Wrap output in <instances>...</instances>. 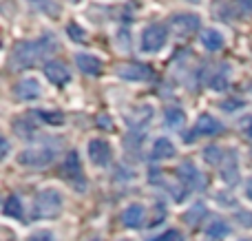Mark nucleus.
<instances>
[{
  "instance_id": "dca6fc26",
  "label": "nucleus",
  "mask_w": 252,
  "mask_h": 241,
  "mask_svg": "<svg viewBox=\"0 0 252 241\" xmlns=\"http://www.w3.org/2000/svg\"><path fill=\"white\" fill-rule=\"evenodd\" d=\"M208 87L213 89V91H226V89L230 87V69H228V64H221L217 73L210 75Z\"/></svg>"
},
{
  "instance_id": "7c9ffc66",
  "label": "nucleus",
  "mask_w": 252,
  "mask_h": 241,
  "mask_svg": "<svg viewBox=\"0 0 252 241\" xmlns=\"http://www.w3.org/2000/svg\"><path fill=\"white\" fill-rule=\"evenodd\" d=\"M188 2H199V0H188Z\"/></svg>"
},
{
  "instance_id": "6ab92c4d",
  "label": "nucleus",
  "mask_w": 252,
  "mask_h": 241,
  "mask_svg": "<svg viewBox=\"0 0 252 241\" xmlns=\"http://www.w3.org/2000/svg\"><path fill=\"white\" fill-rule=\"evenodd\" d=\"M164 120L170 128H182L186 124V113L182 109H177V106H168L164 111Z\"/></svg>"
},
{
  "instance_id": "ddd939ff",
  "label": "nucleus",
  "mask_w": 252,
  "mask_h": 241,
  "mask_svg": "<svg viewBox=\"0 0 252 241\" xmlns=\"http://www.w3.org/2000/svg\"><path fill=\"white\" fill-rule=\"evenodd\" d=\"M75 64L82 73L87 75H100L102 73V62L95 56H89V53H78L75 56Z\"/></svg>"
},
{
  "instance_id": "aec40b11",
  "label": "nucleus",
  "mask_w": 252,
  "mask_h": 241,
  "mask_svg": "<svg viewBox=\"0 0 252 241\" xmlns=\"http://www.w3.org/2000/svg\"><path fill=\"white\" fill-rule=\"evenodd\" d=\"M4 215L7 217H13V219H22V202L20 197H16V195H9L7 202H4L2 206Z\"/></svg>"
},
{
  "instance_id": "a878e982",
  "label": "nucleus",
  "mask_w": 252,
  "mask_h": 241,
  "mask_svg": "<svg viewBox=\"0 0 252 241\" xmlns=\"http://www.w3.org/2000/svg\"><path fill=\"white\" fill-rule=\"evenodd\" d=\"M27 241H56V237H53L49 230H38V233H33Z\"/></svg>"
},
{
  "instance_id": "a211bd4d",
  "label": "nucleus",
  "mask_w": 252,
  "mask_h": 241,
  "mask_svg": "<svg viewBox=\"0 0 252 241\" xmlns=\"http://www.w3.org/2000/svg\"><path fill=\"white\" fill-rule=\"evenodd\" d=\"M219 173H221V180L226 181V184H235V181L239 180V168H237L235 159L223 157V162L219 164Z\"/></svg>"
},
{
  "instance_id": "4be33fe9",
  "label": "nucleus",
  "mask_w": 252,
  "mask_h": 241,
  "mask_svg": "<svg viewBox=\"0 0 252 241\" xmlns=\"http://www.w3.org/2000/svg\"><path fill=\"white\" fill-rule=\"evenodd\" d=\"M204 157H206V162H208V164H215V166H219V164L223 162V157H226V153H223V151L219 149L217 144H213V146H208V149L204 151Z\"/></svg>"
},
{
  "instance_id": "1a4fd4ad",
  "label": "nucleus",
  "mask_w": 252,
  "mask_h": 241,
  "mask_svg": "<svg viewBox=\"0 0 252 241\" xmlns=\"http://www.w3.org/2000/svg\"><path fill=\"white\" fill-rule=\"evenodd\" d=\"M173 29L177 31V35H192L199 29V16H195V13H177L173 18Z\"/></svg>"
},
{
  "instance_id": "5701e85b",
  "label": "nucleus",
  "mask_w": 252,
  "mask_h": 241,
  "mask_svg": "<svg viewBox=\"0 0 252 241\" xmlns=\"http://www.w3.org/2000/svg\"><path fill=\"white\" fill-rule=\"evenodd\" d=\"M204 215H206V206H204V204H197L195 208H190V211L186 212V221H188L190 226H197V224L201 221V217H204Z\"/></svg>"
},
{
  "instance_id": "412c9836",
  "label": "nucleus",
  "mask_w": 252,
  "mask_h": 241,
  "mask_svg": "<svg viewBox=\"0 0 252 241\" xmlns=\"http://www.w3.org/2000/svg\"><path fill=\"white\" fill-rule=\"evenodd\" d=\"M228 233H230V228H228V224L226 221H221V219H215L213 224L206 228V235L213 237V239H221V237H226Z\"/></svg>"
},
{
  "instance_id": "9d476101",
  "label": "nucleus",
  "mask_w": 252,
  "mask_h": 241,
  "mask_svg": "<svg viewBox=\"0 0 252 241\" xmlns=\"http://www.w3.org/2000/svg\"><path fill=\"white\" fill-rule=\"evenodd\" d=\"M44 75H47V80L51 84H56V87H64L66 82L71 80V73L69 69H66L62 62H47V66H44Z\"/></svg>"
},
{
  "instance_id": "b1692460",
  "label": "nucleus",
  "mask_w": 252,
  "mask_h": 241,
  "mask_svg": "<svg viewBox=\"0 0 252 241\" xmlns=\"http://www.w3.org/2000/svg\"><path fill=\"white\" fill-rule=\"evenodd\" d=\"M66 33H69L71 40H75V42H84V40H87V31H84L78 22H71V25L66 27Z\"/></svg>"
},
{
  "instance_id": "7ed1b4c3",
  "label": "nucleus",
  "mask_w": 252,
  "mask_h": 241,
  "mask_svg": "<svg viewBox=\"0 0 252 241\" xmlns=\"http://www.w3.org/2000/svg\"><path fill=\"white\" fill-rule=\"evenodd\" d=\"M58 153V146L51 149V146H38V149H29V151H22L18 155V162L22 166H33V168H42V166H49L53 162Z\"/></svg>"
},
{
  "instance_id": "cd10ccee",
  "label": "nucleus",
  "mask_w": 252,
  "mask_h": 241,
  "mask_svg": "<svg viewBox=\"0 0 252 241\" xmlns=\"http://www.w3.org/2000/svg\"><path fill=\"white\" fill-rule=\"evenodd\" d=\"M40 115H42L49 124H62V120H64L62 118V113H40Z\"/></svg>"
},
{
  "instance_id": "c756f323",
  "label": "nucleus",
  "mask_w": 252,
  "mask_h": 241,
  "mask_svg": "<svg viewBox=\"0 0 252 241\" xmlns=\"http://www.w3.org/2000/svg\"><path fill=\"white\" fill-rule=\"evenodd\" d=\"M246 197H248L250 202H252V177H250L248 181H246Z\"/></svg>"
},
{
  "instance_id": "39448f33",
  "label": "nucleus",
  "mask_w": 252,
  "mask_h": 241,
  "mask_svg": "<svg viewBox=\"0 0 252 241\" xmlns=\"http://www.w3.org/2000/svg\"><path fill=\"white\" fill-rule=\"evenodd\" d=\"M177 177H179V181H182L186 188H190V190H201L206 186L204 175H201V171L192 162H182L179 164L177 166Z\"/></svg>"
},
{
  "instance_id": "20e7f679",
  "label": "nucleus",
  "mask_w": 252,
  "mask_h": 241,
  "mask_svg": "<svg viewBox=\"0 0 252 241\" xmlns=\"http://www.w3.org/2000/svg\"><path fill=\"white\" fill-rule=\"evenodd\" d=\"M166 40H168V31L164 25H148L142 31V49L146 53H155L164 49Z\"/></svg>"
},
{
  "instance_id": "c85d7f7f",
  "label": "nucleus",
  "mask_w": 252,
  "mask_h": 241,
  "mask_svg": "<svg viewBox=\"0 0 252 241\" xmlns=\"http://www.w3.org/2000/svg\"><path fill=\"white\" fill-rule=\"evenodd\" d=\"M244 104V102H239V100H228V102H223V111H228V113H230V111H237V106H241Z\"/></svg>"
},
{
  "instance_id": "f3484780",
  "label": "nucleus",
  "mask_w": 252,
  "mask_h": 241,
  "mask_svg": "<svg viewBox=\"0 0 252 241\" xmlns=\"http://www.w3.org/2000/svg\"><path fill=\"white\" fill-rule=\"evenodd\" d=\"M201 44H204V49H208V51H219V49L223 47V35L219 33L217 29H206L201 31Z\"/></svg>"
},
{
  "instance_id": "0eeeda50",
  "label": "nucleus",
  "mask_w": 252,
  "mask_h": 241,
  "mask_svg": "<svg viewBox=\"0 0 252 241\" xmlns=\"http://www.w3.org/2000/svg\"><path fill=\"white\" fill-rule=\"evenodd\" d=\"M87 153H89V159H91L95 166H106L113 157V151H111L109 142L104 140H91L87 146Z\"/></svg>"
},
{
  "instance_id": "393cba45",
  "label": "nucleus",
  "mask_w": 252,
  "mask_h": 241,
  "mask_svg": "<svg viewBox=\"0 0 252 241\" xmlns=\"http://www.w3.org/2000/svg\"><path fill=\"white\" fill-rule=\"evenodd\" d=\"M31 2H33L38 9L47 11L49 16H60V9H58L56 4H53V0H31Z\"/></svg>"
},
{
  "instance_id": "bb28decb",
  "label": "nucleus",
  "mask_w": 252,
  "mask_h": 241,
  "mask_svg": "<svg viewBox=\"0 0 252 241\" xmlns=\"http://www.w3.org/2000/svg\"><path fill=\"white\" fill-rule=\"evenodd\" d=\"M159 241H184V237H182V233H177V230H168V233L161 235Z\"/></svg>"
},
{
  "instance_id": "2f4dec72",
  "label": "nucleus",
  "mask_w": 252,
  "mask_h": 241,
  "mask_svg": "<svg viewBox=\"0 0 252 241\" xmlns=\"http://www.w3.org/2000/svg\"><path fill=\"white\" fill-rule=\"evenodd\" d=\"M93 241H100V239H93Z\"/></svg>"
},
{
  "instance_id": "f03ea898",
  "label": "nucleus",
  "mask_w": 252,
  "mask_h": 241,
  "mask_svg": "<svg viewBox=\"0 0 252 241\" xmlns=\"http://www.w3.org/2000/svg\"><path fill=\"white\" fill-rule=\"evenodd\" d=\"M62 211V197L58 190L47 188L35 197L33 202V215L40 217V219H51V217H58Z\"/></svg>"
},
{
  "instance_id": "9b49d317",
  "label": "nucleus",
  "mask_w": 252,
  "mask_h": 241,
  "mask_svg": "<svg viewBox=\"0 0 252 241\" xmlns=\"http://www.w3.org/2000/svg\"><path fill=\"white\" fill-rule=\"evenodd\" d=\"M13 93H16L18 100H35V97H40V82L33 78H27V80H20V82L13 87Z\"/></svg>"
},
{
  "instance_id": "2eb2a0df",
  "label": "nucleus",
  "mask_w": 252,
  "mask_h": 241,
  "mask_svg": "<svg viewBox=\"0 0 252 241\" xmlns=\"http://www.w3.org/2000/svg\"><path fill=\"white\" fill-rule=\"evenodd\" d=\"M219 131H221V122H219V120H215L213 115H208V113L199 115L195 133H199V135H217Z\"/></svg>"
},
{
  "instance_id": "f8f14e48",
  "label": "nucleus",
  "mask_w": 252,
  "mask_h": 241,
  "mask_svg": "<svg viewBox=\"0 0 252 241\" xmlns=\"http://www.w3.org/2000/svg\"><path fill=\"white\" fill-rule=\"evenodd\" d=\"M144 217H146V211L139 204H130L128 208H124L122 212V224L126 228H139L144 224Z\"/></svg>"
},
{
  "instance_id": "423d86ee",
  "label": "nucleus",
  "mask_w": 252,
  "mask_h": 241,
  "mask_svg": "<svg viewBox=\"0 0 252 241\" xmlns=\"http://www.w3.org/2000/svg\"><path fill=\"white\" fill-rule=\"evenodd\" d=\"M115 71H118L120 78L135 80V82H146V80L153 78V69L148 64H142V62H124Z\"/></svg>"
},
{
  "instance_id": "6e6552de",
  "label": "nucleus",
  "mask_w": 252,
  "mask_h": 241,
  "mask_svg": "<svg viewBox=\"0 0 252 241\" xmlns=\"http://www.w3.org/2000/svg\"><path fill=\"white\" fill-rule=\"evenodd\" d=\"M62 173H64L66 177H69V181H73L78 188H84V175H82V164H80V157L75 151H71L69 155H66V162L62 164Z\"/></svg>"
},
{
  "instance_id": "f257e3e1",
  "label": "nucleus",
  "mask_w": 252,
  "mask_h": 241,
  "mask_svg": "<svg viewBox=\"0 0 252 241\" xmlns=\"http://www.w3.org/2000/svg\"><path fill=\"white\" fill-rule=\"evenodd\" d=\"M53 47H56V44L49 42V38L27 40V42L16 44V47H13V56H11V66L22 69V66L35 64V62H38L47 51H51Z\"/></svg>"
},
{
  "instance_id": "4468645a",
  "label": "nucleus",
  "mask_w": 252,
  "mask_h": 241,
  "mask_svg": "<svg viewBox=\"0 0 252 241\" xmlns=\"http://www.w3.org/2000/svg\"><path fill=\"white\" fill-rule=\"evenodd\" d=\"M153 159H170L177 155V149H175V144L170 140H166V137H159V140H155V144H153V151H151Z\"/></svg>"
}]
</instances>
